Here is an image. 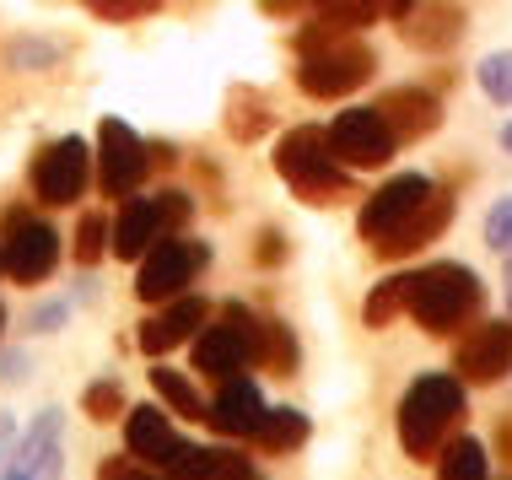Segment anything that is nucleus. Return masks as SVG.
<instances>
[{
  "label": "nucleus",
  "instance_id": "1",
  "mask_svg": "<svg viewBox=\"0 0 512 480\" xmlns=\"http://www.w3.org/2000/svg\"><path fill=\"white\" fill-rule=\"evenodd\" d=\"M464 378L459 373H421L405 389V400H399V448H405L410 459H426L432 464L442 454V443H448L453 432L464 427Z\"/></svg>",
  "mask_w": 512,
  "mask_h": 480
},
{
  "label": "nucleus",
  "instance_id": "2",
  "mask_svg": "<svg viewBox=\"0 0 512 480\" xmlns=\"http://www.w3.org/2000/svg\"><path fill=\"white\" fill-rule=\"evenodd\" d=\"M275 173L286 178V189L302 200V205H340L356 195V178L351 168L335 157L324 130L313 125H292L275 141Z\"/></svg>",
  "mask_w": 512,
  "mask_h": 480
},
{
  "label": "nucleus",
  "instance_id": "3",
  "mask_svg": "<svg viewBox=\"0 0 512 480\" xmlns=\"http://www.w3.org/2000/svg\"><path fill=\"white\" fill-rule=\"evenodd\" d=\"M480 308H486V286L459 259H437V265L415 270L410 319L426 335H459V329H469L480 319Z\"/></svg>",
  "mask_w": 512,
  "mask_h": 480
},
{
  "label": "nucleus",
  "instance_id": "4",
  "mask_svg": "<svg viewBox=\"0 0 512 480\" xmlns=\"http://www.w3.org/2000/svg\"><path fill=\"white\" fill-rule=\"evenodd\" d=\"M378 76V54H372L356 33H340L335 44L313 49V54H297V92L313 103H335V98H351L356 87H367V81Z\"/></svg>",
  "mask_w": 512,
  "mask_h": 480
},
{
  "label": "nucleus",
  "instance_id": "5",
  "mask_svg": "<svg viewBox=\"0 0 512 480\" xmlns=\"http://www.w3.org/2000/svg\"><path fill=\"white\" fill-rule=\"evenodd\" d=\"M211 265V243L189 238V232H162L151 249L135 259V303H173L178 292L200 281V270Z\"/></svg>",
  "mask_w": 512,
  "mask_h": 480
},
{
  "label": "nucleus",
  "instance_id": "6",
  "mask_svg": "<svg viewBox=\"0 0 512 480\" xmlns=\"http://www.w3.org/2000/svg\"><path fill=\"white\" fill-rule=\"evenodd\" d=\"M92 146L81 135H60V141H44L33 152V168H27V184H33V200L49 205V211H65L87 195L92 184Z\"/></svg>",
  "mask_w": 512,
  "mask_h": 480
},
{
  "label": "nucleus",
  "instance_id": "7",
  "mask_svg": "<svg viewBox=\"0 0 512 480\" xmlns=\"http://www.w3.org/2000/svg\"><path fill=\"white\" fill-rule=\"evenodd\" d=\"M0 254H6V276L17 286H44L60 265V232L38 222L27 205H6L0 211Z\"/></svg>",
  "mask_w": 512,
  "mask_h": 480
},
{
  "label": "nucleus",
  "instance_id": "8",
  "mask_svg": "<svg viewBox=\"0 0 512 480\" xmlns=\"http://www.w3.org/2000/svg\"><path fill=\"white\" fill-rule=\"evenodd\" d=\"M254 313H248L243 303H221V319L200 324L195 335V373L227 383L238 378L243 367H254Z\"/></svg>",
  "mask_w": 512,
  "mask_h": 480
},
{
  "label": "nucleus",
  "instance_id": "9",
  "mask_svg": "<svg viewBox=\"0 0 512 480\" xmlns=\"http://www.w3.org/2000/svg\"><path fill=\"white\" fill-rule=\"evenodd\" d=\"M329 146H335V157L345 162L351 173H378L389 168L394 152H399V135L389 130V119H383V108H345V114H335V125L324 130Z\"/></svg>",
  "mask_w": 512,
  "mask_h": 480
},
{
  "label": "nucleus",
  "instance_id": "10",
  "mask_svg": "<svg viewBox=\"0 0 512 480\" xmlns=\"http://www.w3.org/2000/svg\"><path fill=\"white\" fill-rule=\"evenodd\" d=\"M146 173H151V146L124 119L108 114L98 125V189H103V200L135 195L146 184Z\"/></svg>",
  "mask_w": 512,
  "mask_h": 480
},
{
  "label": "nucleus",
  "instance_id": "11",
  "mask_svg": "<svg viewBox=\"0 0 512 480\" xmlns=\"http://www.w3.org/2000/svg\"><path fill=\"white\" fill-rule=\"evenodd\" d=\"M432 195H437V184L426 173H394V178H383V184L362 200V211H356V232H362L367 243L389 238V232L405 222V216L421 211Z\"/></svg>",
  "mask_w": 512,
  "mask_h": 480
},
{
  "label": "nucleus",
  "instance_id": "12",
  "mask_svg": "<svg viewBox=\"0 0 512 480\" xmlns=\"http://www.w3.org/2000/svg\"><path fill=\"white\" fill-rule=\"evenodd\" d=\"M60 464H65V410L49 405L11 443V454L0 459V475L6 480H44V475H60Z\"/></svg>",
  "mask_w": 512,
  "mask_h": 480
},
{
  "label": "nucleus",
  "instance_id": "13",
  "mask_svg": "<svg viewBox=\"0 0 512 480\" xmlns=\"http://www.w3.org/2000/svg\"><path fill=\"white\" fill-rule=\"evenodd\" d=\"M453 373L464 383H502L512 373V324L507 319H480L453 351Z\"/></svg>",
  "mask_w": 512,
  "mask_h": 480
},
{
  "label": "nucleus",
  "instance_id": "14",
  "mask_svg": "<svg viewBox=\"0 0 512 480\" xmlns=\"http://www.w3.org/2000/svg\"><path fill=\"white\" fill-rule=\"evenodd\" d=\"M205 319H211V303L200 292H178L173 303H162V313H146L135 324V346H141V356H168L184 340H195Z\"/></svg>",
  "mask_w": 512,
  "mask_h": 480
},
{
  "label": "nucleus",
  "instance_id": "15",
  "mask_svg": "<svg viewBox=\"0 0 512 480\" xmlns=\"http://www.w3.org/2000/svg\"><path fill=\"white\" fill-rule=\"evenodd\" d=\"M265 416H270V405H265V394H259V383L238 373V378L221 383L205 427H211L216 437H227V443H254L259 427H265Z\"/></svg>",
  "mask_w": 512,
  "mask_h": 480
},
{
  "label": "nucleus",
  "instance_id": "16",
  "mask_svg": "<svg viewBox=\"0 0 512 480\" xmlns=\"http://www.w3.org/2000/svg\"><path fill=\"white\" fill-rule=\"evenodd\" d=\"M124 448H130L135 459H146L157 475H168V464L178 459V448H184V437H178V427H173V410L168 405L124 410Z\"/></svg>",
  "mask_w": 512,
  "mask_h": 480
},
{
  "label": "nucleus",
  "instance_id": "17",
  "mask_svg": "<svg viewBox=\"0 0 512 480\" xmlns=\"http://www.w3.org/2000/svg\"><path fill=\"white\" fill-rule=\"evenodd\" d=\"M453 211H459V205H453V195H448V189H437V195L426 200L415 216H405V222H399L389 238L372 243V254H378V259H410V254H421L426 243H437L442 232L453 227Z\"/></svg>",
  "mask_w": 512,
  "mask_h": 480
},
{
  "label": "nucleus",
  "instance_id": "18",
  "mask_svg": "<svg viewBox=\"0 0 512 480\" xmlns=\"http://www.w3.org/2000/svg\"><path fill=\"white\" fill-rule=\"evenodd\" d=\"M378 108H383V119H389V130L399 135V146L426 141V135L442 125V98L432 87H389L378 98Z\"/></svg>",
  "mask_w": 512,
  "mask_h": 480
},
{
  "label": "nucleus",
  "instance_id": "19",
  "mask_svg": "<svg viewBox=\"0 0 512 480\" xmlns=\"http://www.w3.org/2000/svg\"><path fill=\"white\" fill-rule=\"evenodd\" d=\"M221 125L238 146H259L265 135L275 130V103L265 87H254V81H232L227 98H221Z\"/></svg>",
  "mask_w": 512,
  "mask_h": 480
},
{
  "label": "nucleus",
  "instance_id": "20",
  "mask_svg": "<svg viewBox=\"0 0 512 480\" xmlns=\"http://www.w3.org/2000/svg\"><path fill=\"white\" fill-rule=\"evenodd\" d=\"M399 33H405L410 49L442 54V49H453L464 38V6L459 0H421V6L399 22Z\"/></svg>",
  "mask_w": 512,
  "mask_h": 480
},
{
  "label": "nucleus",
  "instance_id": "21",
  "mask_svg": "<svg viewBox=\"0 0 512 480\" xmlns=\"http://www.w3.org/2000/svg\"><path fill=\"white\" fill-rule=\"evenodd\" d=\"M168 475H184V480H248L254 475V459L243 454L238 443H211V448H195V443H184L178 448V459L168 464Z\"/></svg>",
  "mask_w": 512,
  "mask_h": 480
},
{
  "label": "nucleus",
  "instance_id": "22",
  "mask_svg": "<svg viewBox=\"0 0 512 480\" xmlns=\"http://www.w3.org/2000/svg\"><path fill=\"white\" fill-rule=\"evenodd\" d=\"M162 211H157V195H124V205H119V216H114V254L119 259H141L151 243L162 238Z\"/></svg>",
  "mask_w": 512,
  "mask_h": 480
},
{
  "label": "nucleus",
  "instance_id": "23",
  "mask_svg": "<svg viewBox=\"0 0 512 480\" xmlns=\"http://www.w3.org/2000/svg\"><path fill=\"white\" fill-rule=\"evenodd\" d=\"M254 367H265L270 378H297L302 346H297V329L286 319H259L254 324Z\"/></svg>",
  "mask_w": 512,
  "mask_h": 480
},
{
  "label": "nucleus",
  "instance_id": "24",
  "mask_svg": "<svg viewBox=\"0 0 512 480\" xmlns=\"http://www.w3.org/2000/svg\"><path fill=\"white\" fill-rule=\"evenodd\" d=\"M308 437H313V421L302 416L297 405H270V416H265V427H259L254 443L265 448L270 459H292V454H302Z\"/></svg>",
  "mask_w": 512,
  "mask_h": 480
},
{
  "label": "nucleus",
  "instance_id": "25",
  "mask_svg": "<svg viewBox=\"0 0 512 480\" xmlns=\"http://www.w3.org/2000/svg\"><path fill=\"white\" fill-rule=\"evenodd\" d=\"M410 292H415V270L383 276V281L367 292V303H362V324H367V329H389L399 313H410Z\"/></svg>",
  "mask_w": 512,
  "mask_h": 480
},
{
  "label": "nucleus",
  "instance_id": "26",
  "mask_svg": "<svg viewBox=\"0 0 512 480\" xmlns=\"http://www.w3.org/2000/svg\"><path fill=\"white\" fill-rule=\"evenodd\" d=\"M151 389H157V400L168 405L173 416H184V421H205V416H211V405L200 400V389L178 373V367L162 362V356H157V367H151Z\"/></svg>",
  "mask_w": 512,
  "mask_h": 480
},
{
  "label": "nucleus",
  "instance_id": "27",
  "mask_svg": "<svg viewBox=\"0 0 512 480\" xmlns=\"http://www.w3.org/2000/svg\"><path fill=\"white\" fill-rule=\"evenodd\" d=\"M432 464H437L442 480H486V475H491L486 443H480V437H459V432L442 443V454H437Z\"/></svg>",
  "mask_w": 512,
  "mask_h": 480
},
{
  "label": "nucleus",
  "instance_id": "28",
  "mask_svg": "<svg viewBox=\"0 0 512 480\" xmlns=\"http://www.w3.org/2000/svg\"><path fill=\"white\" fill-rule=\"evenodd\" d=\"M60 60H65V44H54V38H38V33H17V38L6 44V65H11V71H22V76L54 71Z\"/></svg>",
  "mask_w": 512,
  "mask_h": 480
},
{
  "label": "nucleus",
  "instance_id": "29",
  "mask_svg": "<svg viewBox=\"0 0 512 480\" xmlns=\"http://www.w3.org/2000/svg\"><path fill=\"white\" fill-rule=\"evenodd\" d=\"M108 249H114V222H108L103 211H87L76 222V265L81 270H98Z\"/></svg>",
  "mask_w": 512,
  "mask_h": 480
},
{
  "label": "nucleus",
  "instance_id": "30",
  "mask_svg": "<svg viewBox=\"0 0 512 480\" xmlns=\"http://www.w3.org/2000/svg\"><path fill=\"white\" fill-rule=\"evenodd\" d=\"M124 410H130V400H124V383L119 378H92L87 389H81V416L87 421H124Z\"/></svg>",
  "mask_w": 512,
  "mask_h": 480
},
{
  "label": "nucleus",
  "instance_id": "31",
  "mask_svg": "<svg viewBox=\"0 0 512 480\" xmlns=\"http://www.w3.org/2000/svg\"><path fill=\"white\" fill-rule=\"evenodd\" d=\"M313 17H324V22H335L345 27V33H362V27H372L383 17V0H313Z\"/></svg>",
  "mask_w": 512,
  "mask_h": 480
},
{
  "label": "nucleus",
  "instance_id": "32",
  "mask_svg": "<svg viewBox=\"0 0 512 480\" xmlns=\"http://www.w3.org/2000/svg\"><path fill=\"white\" fill-rule=\"evenodd\" d=\"M475 81H480V92H486L496 108H512V49L486 54V60L475 65Z\"/></svg>",
  "mask_w": 512,
  "mask_h": 480
},
{
  "label": "nucleus",
  "instance_id": "33",
  "mask_svg": "<svg viewBox=\"0 0 512 480\" xmlns=\"http://www.w3.org/2000/svg\"><path fill=\"white\" fill-rule=\"evenodd\" d=\"M87 11L98 22H114V27H130V22H146L162 11V0H87Z\"/></svg>",
  "mask_w": 512,
  "mask_h": 480
},
{
  "label": "nucleus",
  "instance_id": "34",
  "mask_svg": "<svg viewBox=\"0 0 512 480\" xmlns=\"http://www.w3.org/2000/svg\"><path fill=\"white\" fill-rule=\"evenodd\" d=\"M157 211H162V227L168 232H189V222H195V195L189 189H162Z\"/></svg>",
  "mask_w": 512,
  "mask_h": 480
},
{
  "label": "nucleus",
  "instance_id": "35",
  "mask_svg": "<svg viewBox=\"0 0 512 480\" xmlns=\"http://www.w3.org/2000/svg\"><path fill=\"white\" fill-rule=\"evenodd\" d=\"M286 259H292L286 232H281V227H259V232H254V265H259V270H281Z\"/></svg>",
  "mask_w": 512,
  "mask_h": 480
},
{
  "label": "nucleus",
  "instance_id": "36",
  "mask_svg": "<svg viewBox=\"0 0 512 480\" xmlns=\"http://www.w3.org/2000/svg\"><path fill=\"white\" fill-rule=\"evenodd\" d=\"M65 319H71V297H44V303H33V313H27V329L33 335H60Z\"/></svg>",
  "mask_w": 512,
  "mask_h": 480
},
{
  "label": "nucleus",
  "instance_id": "37",
  "mask_svg": "<svg viewBox=\"0 0 512 480\" xmlns=\"http://www.w3.org/2000/svg\"><path fill=\"white\" fill-rule=\"evenodd\" d=\"M480 232H486V249H496V254L512 249V195H502V200L491 205V211H486V227H480Z\"/></svg>",
  "mask_w": 512,
  "mask_h": 480
},
{
  "label": "nucleus",
  "instance_id": "38",
  "mask_svg": "<svg viewBox=\"0 0 512 480\" xmlns=\"http://www.w3.org/2000/svg\"><path fill=\"white\" fill-rule=\"evenodd\" d=\"M98 475H103V480H146V475H157V470L124 448V454H114V459H98Z\"/></svg>",
  "mask_w": 512,
  "mask_h": 480
},
{
  "label": "nucleus",
  "instance_id": "39",
  "mask_svg": "<svg viewBox=\"0 0 512 480\" xmlns=\"http://www.w3.org/2000/svg\"><path fill=\"white\" fill-rule=\"evenodd\" d=\"M27 367H33V356H27L22 346L0 351V389H17V383H27Z\"/></svg>",
  "mask_w": 512,
  "mask_h": 480
},
{
  "label": "nucleus",
  "instance_id": "40",
  "mask_svg": "<svg viewBox=\"0 0 512 480\" xmlns=\"http://www.w3.org/2000/svg\"><path fill=\"white\" fill-rule=\"evenodd\" d=\"M308 6H313V0H259V11H265V17H302Z\"/></svg>",
  "mask_w": 512,
  "mask_h": 480
},
{
  "label": "nucleus",
  "instance_id": "41",
  "mask_svg": "<svg viewBox=\"0 0 512 480\" xmlns=\"http://www.w3.org/2000/svg\"><path fill=\"white\" fill-rule=\"evenodd\" d=\"M17 416H11V410H0V459H6L11 454V443H17Z\"/></svg>",
  "mask_w": 512,
  "mask_h": 480
},
{
  "label": "nucleus",
  "instance_id": "42",
  "mask_svg": "<svg viewBox=\"0 0 512 480\" xmlns=\"http://www.w3.org/2000/svg\"><path fill=\"white\" fill-rule=\"evenodd\" d=\"M415 6H421V0H383V17H389V22H405Z\"/></svg>",
  "mask_w": 512,
  "mask_h": 480
},
{
  "label": "nucleus",
  "instance_id": "43",
  "mask_svg": "<svg viewBox=\"0 0 512 480\" xmlns=\"http://www.w3.org/2000/svg\"><path fill=\"white\" fill-rule=\"evenodd\" d=\"M496 454L507 459V470H512V416L502 421V427H496Z\"/></svg>",
  "mask_w": 512,
  "mask_h": 480
},
{
  "label": "nucleus",
  "instance_id": "44",
  "mask_svg": "<svg viewBox=\"0 0 512 480\" xmlns=\"http://www.w3.org/2000/svg\"><path fill=\"white\" fill-rule=\"evenodd\" d=\"M146 146H151V168H173V162H178L173 146H162V141H146Z\"/></svg>",
  "mask_w": 512,
  "mask_h": 480
},
{
  "label": "nucleus",
  "instance_id": "45",
  "mask_svg": "<svg viewBox=\"0 0 512 480\" xmlns=\"http://www.w3.org/2000/svg\"><path fill=\"white\" fill-rule=\"evenodd\" d=\"M76 303H98V281H92V276L76 281Z\"/></svg>",
  "mask_w": 512,
  "mask_h": 480
},
{
  "label": "nucleus",
  "instance_id": "46",
  "mask_svg": "<svg viewBox=\"0 0 512 480\" xmlns=\"http://www.w3.org/2000/svg\"><path fill=\"white\" fill-rule=\"evenodd\" d=\"M502 152L512 157V119H507V125H502Z\"/></svg>",
  "mask_w": 512,
  "mask_h": 480
},
{
  "label": "nucleus",
  "instance_id": "47",
  "mask_svg": "<svg viewBox=\"0 0 512 480\" xmlns=\"http://www.w3.org/2000/svg\"><path fill=\"white\" fill-rule=\"evenodd\" d=\"M507 308H512V249H507Z\"/></svg>",
  "mask_w": 512,
  "mask_h": 480
},
{
  "label": "nucleus",
  "instance_id": "48",
  "mask_svg": "<svg viewBox=\"0 0 512 480\" xmlns=\"http://www.w3.org/2000/svg\"><path fill=\"white\" fill-rule=\"evenodd\" d=\"M0 329H6V303H0Z\"/></svg>",
  "mask_w": 512,
  "mask_h": 480
},
{
  "label": "nucleus",
  "instance_id": "49",
  "mask_svg": "<svg viewBox=\"0 0 512 480\" xmlns=\"http://www.w3.org/2000/svg\"><path fill=\"white\" fill-rule=\"evenodd\" d=\"M0 276H6V254H0Z\"/></svg>",
  "mask_w": 512,
  "mask_h": 480
}]
</instances>
